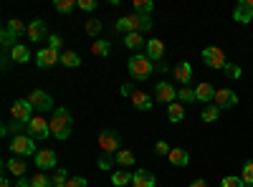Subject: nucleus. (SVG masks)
Returning a JSON list of instances; mask_svg holds the SVG:
<instances>
[{
  "label": "nucleus",
  "mask_w": 253,
  "mask_h": 187,
  "mask_svg": "<svg viewBox=\"0 0 253 187\" xmlns=\"http://www.w3.org/2000/svg\"><path fill=\"white\" fill-rule=\"evenodd\" d=\"M152 28V18L150 15H124L114 23L117 33H142V31H150Z\"/></svg>",
  "instance_id": "obj_1"
},
{
  "label": "nucleus",
  "mask_w": 253,
  "mask_h": 187,
  "mask_svg": "<svg viewBox=\"0 0 253 187\" xmlns=\"http://www.w3.org/2000/svg\"><path fill=\"white\" fill-rule=\"evenodd\" d=\"M71 129H74V121H71V114L69 109H53V116H51V134L56 139H69L71 137Z\"/></svg>",
  "instance_id": "obj_2"
},
{
  "label": "nucleus",
  "mask_w": 253,
  "mask_h": 187,
  "mask_svg": "<svg viewBox=\"0 0 253 187\" xmlns=\"http://www.w3.org/2000/svg\"><path fill=\"white\" fill-rule=\"evenodd\" d=\"M126 69H129V76L137 78V81H147L155 74V64L147 58V53H134L129 61H126Z\"/></svg>",
  "instance_id": "obj_3"
},
{
  "label": "nucleus",
  "mask_w": 253,
  "mask_h": 187,
  "mask_svg": "<svg viewBox=\"0 0 253 187\" xmlns=\"http://www.w3.org/2000/svg\"><path fill=\"white\" fill-rule=\"evenodd\" d=\"M23 33H28V26H23V20H18V18H13V20H8V26L3 28V48L5 51H10L13 46H18L15 40L23 36Z\"/></svg>",
  "instance_id": "obj_4"
},
{
  "label": "nucleus",
  "mask_w": 253,
  "mask_h": 187,
  "mask_svg": "<svg viewBox=\"0 0 253 187\" xmlns=\"http://www.w3.org/2000/svg\"><path fill=\"white\" fill-rule=\"evenodd\" d=\"M99 147H101L104 154H117L119 147H122L119 132H117V129H104V132L99 134Z\"/></svg>",
  "instance_id": "obj_5"
},
{
  "label": "nucleus",
  "mask_w": 253,
  "mask_h": 187,
  "mask_svg": "<svg viewBox=\"0 0 253 187\" xmlns=\"http://www.w3.org/2000/svg\"><path fill=\"white\" fill-rule=\"evenodd\" d=\"M26 132H28L31 139L43 142V139L51 134V121H46L43 116H36V119H31V121L26 124Z\"/></svg>",
  "instance_id": "obj_6"
},
{
  "label": "nucleus",
  "mask_w": 253,
  "mask_h": 187,
  "mask_svg": "<svg viewBox=\"0 0 253 187\" xmlns=\"http://www.w3.org/2000/svg\"><path fill=\"white\" fill-rule=\"evenodd\" d=\"M8 147H10V152H13V154H20V157H31V154H36V139L15 134V137L8 142Z\"/></svg>",
  "instance_id": "obj_7"
},
{
  "label": "nucleus",
  "mask_w": 253,
  "mask_h": 187,
  "mask_svg": "<svg viewBox=\"0 0 253 187\" xmlns=\"http://www.w3.org/2000/svg\"><path fill=\"white\" fill-rule=\"evenodd\" d=\"M10 116L15 119V121H20V124H28L31 119H33V104L28 101V99H15L13 101V107H10Z\"/></svg>",
  "instance_id": "obj_8"
},
{
  "label": "nucleus",
  "mask_w": 253,
  "mask_h": 187,
  "mask_svg": "<svg viewBox=\"0 0 253 187\" xmlns=\"http://www.w3.org/2000/svg\"><path fill=\"white\" fill-rule=\"evenodd\" d=\"M203 61H205V66H210V69H225V66H228L225 53H223V48H218V46L203 48Z\"/></svg>",
  "instance_id": "obj_9"
},
{
  "label": "nucleus",
  "mask_w": 253,
  "mask_h": 187,
  "mask_svg": "<svg viewBox=\"0 0 253 187\" xmlns=\"http://www.w3.org/2000/svg\"><path fill=\"white\" fill-rule=\"evenodd\" d=\"M155 99L157 104H175L177 101V89L170 84V81H157V86H155Z\"/></svg>",
  "instance_id": "obj_10"
},
{
  "label": "nucleus",
  "mask_w": 253,
  "mask_h": 187,
  "mask_svg": "<svg viewBox=\"0 0 253 187\" xmlns=\"http://www.w3.org/2000/svg\"><path fill=\"white\" fill-rule=\"evenodd\" d=\"M213 104H215L218 109H233L236 104H238V94L233 89H215Z\"/></svg>",
  "instance_id": "obj_11"
},
{
  "label": "nucleus",
  "mask_w": 253,
  "mask_h": 187,
  "mask_svg": "<svg viewBox=\"0 0 253 187\" xmlns=\"http://www.w3.org/2000/svg\"><path fill=\"white\" fill-rule=\"evenodd\" d=\"M28 101L33 104V109H38V112H51V109H53V99H51V94H48V91L36 89V91H31Z\"/></svg>",
  "instance_id": "obj_12"
},
{
  "label": "nucleus",
  "mask_w": 253,
  "mask_h": 187,
  "mask_svg": "<svg viewBox=\"0 0 253 187\" xmlns=\"http://www.w3.org/2000/svg\"><path fill=\"white\" fill-rule=\"evenodd\" d=\"M36 64L41 69H48V66H56L61 64V51H53V48H41L36 53Z\"/></svg>",
  "instance_id": "obj_13"
},
{
  "label": "nucleus",
  "mask_w": 253,
  "mask_h": 187,
  "mask_svg": "<svg viewBox=\"0 0 253 187\" xmlns=\"http://www.w3.org/2000/svg\"><path fill=\"white\" fill-rule=\"evenodd\" d=\"M233 20H238L241 26L253 20V0H238V5L233 10Z\"/></svg>",
  "instance_id": "obj_14"
},
{
  "label": "nucleus",
  "mask_w": 253,
  "mask_h": 187,
  "mask_svg": "<svg viewBox=\"0 0 253 187\" xmlns=\"http://www.w3.org/2000/svg\"><path fill=\"white\" fill-rule=\"evenodd\" d=\"M56 162H58L56 150H38V152H36V164H38L41 170H51V167H56Z\"/></svg>",
  "instance_id": "obj_15"
},
{
  "label": "nucleus",
  "mask_w": 253,
  "mask_h": 187,
  "mask_svg": "<svg viewBox=\"0 0 253 187\" xmlns=\"http://www.w3.org/2000/svg\"><path fill=\"white\" fill-rule=\"evenodd\" d=\"M172 74H175V81H180L182 86H190V81H193V66H190L187 61H180Z\"/></svg>",
  "instance_id": "obj_16"
},
{
  "label": "nucleus",
  "mask_w": 253,
  "mask_h": 187,
  "mask_svg": "<svg viewBox=\"0 0 253 187\" xmlns=\"http://www.w3.org/2000/svg\"><path fill=\"white\" fill-rule=\"evenodd\" d=\"M132 185L134 187H155L157 185V177L150 172V170H137L132 175Z\"/></svg>",
  "instance_id": "obj_17"
},
{
  "label": "nucleus",
  "mask_w": 253,
  "mask_h": 187,
  "mask_svg": "<svg viewBox=\"0 0 253 187\" xmlns=\"http://www.w3.org/2000/svg\"><path fill=\"white\" fill-rule=\"evenodd\" d=\"M162 56H165V43H162V40L160 38H150V40H147V58L155 64V61H162Z\"/></svg>",
  "instance_id": "obj_18"
},
{
  "label": "nucleus",
  "mask_w": 253,
  "mask_h": 187,
  "mask_svg": "<svg viewBox=\"0 0 253 187\" xmlns=\"http://www.w3.org/2000/svg\"><path fill=\"white\" fill-rule=\"evenodd\" d=\"M132 104H134V109H139V112H150L152 109V96L150 94H144V91H134L132 94Z\"/></svg>",
  "instance_id": "obj_19"
},
{
  "label": "nucleus",
  "mask_w": 253,
  "mask_h": 187,
  "mask_svg": "<svg viewBox=\"0 0 253 187\" xmlns=\"http://www.w3.org/2000/svg\"><path fill=\"white\" fill-rule=\"evenodd\" d=\"M28 40H43V36H46V20H41V18H36L33 23L28 26Z\"/></svg>",
  "instance_id": "obj_20"
},
{
  "label": "nucleus",
  "mask_w": 253,
  "mask_h": 187,
  "mask_svg": "<svg viewBox=\"0 0 253 187\" xmlns=\"http://www.w3.org/2000/svg\"><path fill=\"white\" fill-rule=\"evenodd\" d=\"M10 58L15 61V64H28L31 61V48L23 46V43H18V46L10 48Z\"/></svg>",
  "instance_id": "obj_21"
},
{
  "label": "nucleus",
  "mask_w": 253,
  "mask_h": 187,
  "mask_svg": "<svg viewBox=\"0 0 253 187\" xmlns=\"http://www.w3.org/2000/svg\"><path fill=\"white\" fill-rule=\"evenodd\" d=\"M167 159H170L175 167H187V162H190V154L185 152V150H180V147H172L170 150V154H167Z\"/></svg>",
  "instance_id": "obj_22"
},
{
  "label": "nucleus",
  "mask_w": 253,
  "mask_h": 187,
  "mask_svg": "<svg viewBox=\"0 0 253 187\" xmlns=\"http://www.w3.org/2000/svg\"><path fill=\"white\" fill-rule=\"evenodd\" d=\"M195 96H198V101H213L215 99V89H213V84H208V81H203V84H198V89H195Z\"/></svg>",
  "instance_id": "obj_23"
},
{
  "label": "nucleus",
  "mask_w": 253,
  "mask_h": 187,
  "mask_svg": "<svg viewBox=\"0 0 253 187\" xmlns=\"http://www.w3.org/2000/svg\"><path fill=\"white\" fill-rule=\"evenodd\" d=\"M26 167H28V164L23 162V159H8L5 162V170L10 172V175H15V177H26Z\"/></svg>",
  "instance_id": "obj_24"
},
{
  "label": "nucleus",
  "mask_w": 253,
  "mask_h": 187,
  "mask_svg": "<svg viewBox=\"0 0 253 187\" xmlns=\"http://www.w3.org/2000/svg\"><path fill=\"white\" fill-rule=\"evenodd\" d=\"M124 46H126V48H132V51H139L142 46H147V40L142 38V33H126Z\"/></svg>",
  "instance_id": "obj_25"
},
{
  "label": "nucleus",
  "mask_w": 253,
  "mask_h": 187,
  "mask_svg": "<svg viewBox=\"0 0 253 187\" xmlns=\"http://www.w3.org/2000/svg\"><path fill=\"white\" fill-rule=\"evenodd\" d=\"M61 64L66 66V69H79L81 66V58H79L76 51H63L61 53Z\"/></svg>",
  "instance_id": "obj_26"
},
{
  "label": "nucleus",
  "mask_w": 253,
  "mask_h": 187,
  "mask_svg": "<svg viewBox=\"0 0 253 187\" xmlns=\"http://www.w3.org/2000/svg\"><path fill=\"white\" fill-rule=\"evenodd\" d=\"M200 116H203V121H208V124H210V121H218V116H220V109L215 107V104H205Z\"/></svg>",
  "instance_id": "obj_27"
},
{
  "label": "nucleus",
  "mask_w": 253,
  "mask_h": 187,
  "mask_svg": "<svg viewBox=\"0 0 253 187\" xmlns=\"http://www.w3.org/2000/svg\"><path fill=\"white\" fill-rule=\"evenodd\" d=\"M114 159H117V164H122V167H132V164L137 162L134 154H132L129 150H119V152L114 154Z\"/></svg>",
  "instance_id": "obj_28"
},
{
  "label": "nucleus",
  "mask_w": 253,
  "mask_h": 187,
  "mask_svg": "<svg viewBox=\"0 0 253 187\" xmlns=\"http://www.w3.org/2000/svg\"><path fill=\"white\" fill-rule=\"evenodd\" d=\"M167 116H170V121H175V124H177V121H182V119H185V109H182V104H177V101H175V104H170V107H167Z\"/></svg>",
  "instance_id": "obj_29"
},
{
  "label": "nucleus",
  "mask_w": 253,
  "mask_h": 187,
  "mask_svg": "<svg viewBox=\"0 0 253 187\" xmlns=\"http://www.w3.org/2000/svg\"><path fill=\"white\" fill-rule=\"evenodd\" d=\"M53 8L58 10V13H71L74 8H79V0H53Z\"/></svg>",
  "instance_id": "obj_30"
},
{
  "label": "nucleus",
  "mask_w": 253,
  "mask_h": 187,
  "mask_svg": "<svg viewBox=\"0 0 253 187\" xmlns=\"http://www.w3.org/2000/svg\"><path fill=\"white\" fill-rule=\"evenodd\" d=\"M129 182H132V175L129 172H124V170L112 172V185L114 187H124V185H129Z\"/></svg>",
  "instance_id": "obj_31"
},
{
  "label": "nucleus",
  "mask_w": 253,
  "mask_h": 187,
  "mask_svg": "<svg viewBox=\"0 0 253 187\" xmlns=\"http://www.w3.org/2000/svg\"><path fill=\"white\" fill-rule=\"evenodd\" d=\"M152 8H155L152 0H134V13L137 15H150Z\"/></svg>",
  "instance_id": "obj_32"
},
{
  "label": "nucleus",
  "mask_w": 253,
  "mask_h": 187,
  "mask_svg": "<svg viewBox=\"0 0 253 187\" xmlns=\"http://www.w3.org/2000/svg\"><path fill=\"white\" fill-rule=\"evenodd\" d=\"M112 46H109V40H94V46H91V53L94 56H109Z\"/></svg>",
  "instance_id": "obj_33"
},
{
  "label": "nucleus",
  "mask_w": 253,
  "mask_h": 187,
  "mask_svg": "<svg viewBox=\"0 0 253 187\" xmlns=\"http://www.w3.org/2000/svg\"><path fill=\"white\" fill-rule=\"evenodd\" d=\"M53 185L56 187H66V182H69V172L66 170H63V167H56V172H53Z\"/></svg>",
  "instance_id": "obj_34"
},
{
  "label": "nucleus",
  "mask_w": 253,
  "mask_h": 187,
  "mask_svg": "<svg viewBox=\"0 0 253 187\" xmlns=\"http://www.w3.org/2000/svg\"><path fill=\"white\" fill-rule=\"evenodd\" d=\"M177 99H180V101H185V104H193V101H198L195 89H190V86H182V89L177 91Z\"/></svg>",
  "instance_id": "obj_35"
},
{
  "label": "nucleus",
  "mask_w": 253,
  "mask_h": 187,
  "mask_svg": "<svg viewBox=\"0 0 253 187\" xmlns=\"http://www.w3.org/2000/svg\"><path fill=\"white\" fill-rule=\"evenodd\" d=\"M31 187H53V180H51V177H46L43 172H38V175L31 180Z\"/></svg>",
  "instance_id": "obj_36"
},
{
  "label": "nucleus",
  "mask_w": 253,
  "mask_h": 187,
  "mask_svg": "<svg viewBox=\"0 0 253 187\" xmlns=\"http://www.w3.org/2000/svg\"><path fill=\"white\" fill-rule=\"evenodd\" d=\"M220 187H248V185L243 182V177H236V175H228V177H223Z\"/></svg>",
  "instance_id": "obj_37"
},
{
  "label": "nucleus",
  "mask_w": 253,
  "mask_h": 187,
  "mask_svg": "<svg viewBox=\"0 0 253 187\" xmlns=\"http://www.w3.org/2000/svg\"><path fill=\"white\" fill-rule=\"evenodd\" d=\"M241 177H243V182H246V185H253V159H248V162L243 164Z\"/></svg>",
  "instance_id": "obj_38"
},
{
  "label": "nucleus",
  "mask_w": 253,
  "mask_h": 187,
  "mask_svg": "<svg viewBox=\"0 0 253 187\" xmlns=\"http://www.w3.org/2000/svg\"><path fill=\"white\" fill-rule=\"evenodd\" d=\"M84 28H86V33H89V36H99L101 23H99L96 18H86V23H84Z\"/></svg>",
  "instance_id": "obj_39"
},
{
  "label": "nucleus",
  "mask_w": 253,
  "mask_h": 187,
  "mask_svg": "<svg viewBox=\"0 0 253 187\" xmlns=\"http://www.w3.org/2000/svg\"><path fill=\"white\" fill-rule=\"evenodd\" d=\"M223 71L228 74V78H241V76H243V69H241L238 64H228Z\"/></svg>",
  "instance_id": "obj_40"
},
{
  "label": "nucleus",
  "mask_w": 253,
  "mask_h": 187,
  "mask_svg": "<svg viewBox=\"0 0 253 187\" xmlns=\"http://www.w3.org/2000/svg\"><path fill=\"white\" fill-rule=\"evenodd\" d=\"M114 162H117L114 154H101V157H99V167H101V170H112Z\"/></svg>",
  "instance_id": "obj_41"
},
{
  "label": "nucleus",
  "mask_w": 253,
  "mask_h": 187,
  "mask_svg": "<svg viewBox=\"0 0 253 187\" xmlns=\"http://www.w3.org/2000/svg\"><path fill=\"white\" fill-rule=\"evenodd\" d=\"M61 46H63V38H61L58 33H51V36H48V48L61 51Z\"/></svg>",
  "instance_id": "obj_42"
},
{
  "label": "nucleus",
  "mask_w": 253,
  "mask_h": 187,
  "mask_svg": "<svg viewBox=\"0 0 253 187\" xmlns=\"http://www.w3.org/2000/svg\"><path fill=\"white\" fill-rule=\"evenodd\" d=\"M79 8L91 13V10H96V0H79Z\"/></svg>",
  "instance_id": "obj_43"
},
{
  "label": "nucleus",
  "mask_w": 253,
  "mask_h": 187,
  "mask_svg": "<svg viewBox=\"0 0 253 187\" xmlns=\"http://www.w3.org/2000/svg\"><path fill=\"white\" fill-rule=\"evenodd\" d=\"M170 150H172V147H170L167 142H157V144H155V154H170Z\"/></svg>",
  "instance_id": "obj_44"
},
{
  "label": "nucleus",
  "mask_w": 253,
  "mask_h": 187,
  "mask_svg": "<svg viewBox=\"0 0 253 187\" xmlns=\"http://www.w3.org/2000/svg\"><path fill=\"white\" fill-rule=\"evenodd\" d=\"M10 129H13V132L18 134L20 129H23V124H20V121H15V119H13V121H10V127H3V137H5V134H8Z\"/></svg>",
  "instance_id": "obj_45"
},
{
  "label": "nucleus",
  "mask_w": 253,
  "mask_h": 187,
  "mask_svg": "<svg viewBox=\"0 0 253 187\" xmlns=\"http://www.w3.org/2000/svg\"><path fill=\"white\" fill-rule=\"evenodd\" d=\"M66 187H86V180H84V177H71L66 182Z\"/></svg>",
  "instance_id": "obj_46"
},
{
  "label": "nucleus",
  "mask_w": 253,
  "mask_h": 187,
  "mask_svg": "<svg viewBox=\"0 0 253 187\" xmlns=\"http://www.w3.org/2000/svg\"><path fill=\"white\" fill-rule=\"evenodd\" d=\"M15 187H31V180L28 177H18L15 180Z\"/></svg>",
  "instance_id": "obj_47"
},
{
  "label": "nucleus",
  "mask_w": 253,
  "mask_h": 187,
  "mask_svg": "<svg viewBox=\"0 0 253 187\" xmlns=\"http://www.w3.org/2000/svg\"><path fill=\"white\" fill-rule=\"evenodd\" d=\"M122 94H124V96H132V94H134L132 84H124V86H122Z\"/></svg>",
  "instance_id": "obj_48"
},
{
  "label": "nucleus",
  "mask_w": 253,
  "mask_h": 187,
  "mask_svg": "<svg viewBox=\"0 0 253 187\" xmlns=\"http://www.w3.org/2000/svg\"><path fill=\"white\" fill-rule=\"evenodd\" d=\"M190 187H208V182L198 177V180H193V182H190Z\"/></svg>",
  "instance_id": "obj_49"
},
{
  "label": "nucleus",
  "mask_w": 253,
  "mask_h": 187,
  "mask_svg": "<svg viewBox=\"0 0 253 187\" xmlns=\"http://www.w3.org/2000/svg\"><path fill=\"white\" fill-rule=\"evenodd\" d=\"M0 187H13V185L8 182V177H0Z\"/></svg>",
  "instance_id": "obj_50"
},
{
  "label": "nucleus",
  "mask_w": 253,
  "mask_h": 187,
  "mask_svg": "<svg viewBox=\"0 0 253 187\" xmlns=\"http://www.w3.org/2000/svg\"><path fill=\"white\" fill-rule=\"evenodd\" d=\"M248 187H253V185H248Z\"/></svg>",
  "instance_id": "obj_51"
},
{
  "label": "nucleus",
  "mask_w": 253,
  "mask_h": 187,
  "mask_svg": "<svg viewBox=\"0 0 253 187\" xmlns=\"http://www.w3.org/2000/svg\"><path fill=\"white\" fill-rule=\"evenodd\" d=\"M53 187H56V185H53Z\"/></svg>",
  "instance_id": "obj_52"
}]
</instances>
